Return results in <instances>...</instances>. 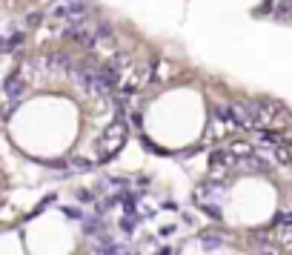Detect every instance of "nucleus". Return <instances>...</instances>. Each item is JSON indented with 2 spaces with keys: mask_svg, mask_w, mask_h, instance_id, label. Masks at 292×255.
<instances>
[{
  "mask_svg": "<svg viewBox=\"0 0 292 255\" xmlns=\"http://www.w3.org/2000/svg\"><path fill=\"white\" fill-rule=\"evenodd\" d=\"M247 112L252 118V129H272V126H283V123H292L289 112L283 109L278 100H247Z\"/></svg>",
  "mask_w": 292,
  "mask_h": 255,
  "instance_id": "f257e3e1",
  "label": "nucleus"
},
{
  "mask_svg": "<svg viewBox=\"0 0 292 255\" xmlns=\"http://www.w3.org/2000/svg\"><path fill=\"white\" fill-rule=\"evenodd\" d=\"M124 143H126V123H124V118H118L106 132H103V141H100V161L115 158Z\"/></svg>",
  "mask_w": 292,
  "mask_h": 255,
  "instance_id": "f03ea898",
  "label": "nucleus"
},
{
  "mask_svg": "<svg viewBox=\"0 0 292 255\" xmlns=\"http://www.w3.org/2000/svg\"><path fill=\"white\" fill-rule=\"evenodd\" d=\"M23 92H26V75H23V72L9 75L6 83H3V97H0V100H3V112H9L12 106L23 97Z\"/></svg>",
  "mask_w": 292,
  "mask_h": 255,
  "instance_id": "7ed1b4c3",
  "label": "nucleus"
},
{
  "mask_svg": "<svg viewBox=\"0 0 292 255\" xmlns=\"http://www.w3.org/2000/svg\"><path fill=\"white\" fill-rule=\"evenodd\" d=\"M195 201H198V207H221V201H223V186L218 184V181H206V184L198 186Z\"/></svg>",
  "mask_w": 292,
  "mask_h": 255,
  "instance_id": "20e7f679",
  "label": "nucleus"
},
{
  "mask_svg": "<svg viewBox=\"0 0 292 255\" xmlns=\"http://www.w3.org/2000/svg\"><path fill=\"white\" fill-rule=\"evenodd\" d=\"M235 169H241V172H269V161L261 155V152H247V155H241V158H235Z\"/></svg>",
  "mask_w": 292,
  "mask_h": 255,
  "instance_id": "39448f33",
  "label": "nucleus"
},
{
  "mask_svg": "<svg viewBox=\"0 0 292 255\" xmlns=\"http://www.w3.org/2000/svg\"><path fill=\"white\" fill-rule=\"evenodd\" d=\"M209 167H212L215 172H221V169H235V155H232L226 146H221V149L212 152V158H209Z\"/></svg>",
  "mask_w": 292,
  "mask_h": 255,
  "instance_id": "423d86ee",
  "label": "nucleus"
},
{
  "mask_svg": "<svg viewBox=\"0 0 292 255\" xmlns=\"http://www.w3.org/2000/svg\"><path fill=\"white\" fill-rule=\"evenodd\" d=\"M72 66H75V63H72L69 55H63V52L46 55V69L49 72H63V75H66V72H72Z\"/></svg>",
  "mask_w": 292,
  "mask_h": 255,
  "instance_id": "0eeeda50",
  "label": "nucleus"
},
{
  "mask_svg": "<svg viewBox=\"0 0 292 255\" xmlns=\"http://www.w3.org/2000/svg\"><path fill=\"white\" fill-rule=\"evenodd\" d=\"M201 246H204V249H221L223 238L218 235V232H204V235H201Z\"/></svg>",
  "mask_w": 292,
  "mask_h": 255,
  "instance_id": "6e6552de",
  "label": "nucleus"
},
{
  "mask_svg": "<svg viewBox=\"0 0 292 255\" xmlns=\"http://www.w3.org/2000/svg\"><path fill=\"white\" fill-rule=\"evenodd\" d=\"M66 167H72V172H89V169H92V161L89 158H69Z\"/></svg>",
  "mask_w": 292,
  "mask_h": 255,
  "instance_id": "1a4fd4ad",
  "label": "nucleus"
},
{
  "mask_svg": "<svg viewBox=\"0 0 292 255\" xmlns=\"http://www.w3.org/2000/svg\"><path fill=\"white\" fill-rule=\"evenodd\" d=\"M275 18H278V20H289L292 18V3H289V0H281V3H278Z\"/></svg>",
  "mask_w": 292,
  "mask_h": 255,
  "instance_id": "9d476101",
  "label": "nucleus"
},
{
  "mask_svg": "<svg viewBox=\"0 0 292 255\" xmlns=\"http://www.w3.org/2000/svg\"><path fill=\"white\" fill-rule=\"evenodd\" d=\"M272 224H275V227H286V229H292V212H278Z\"/></svg>",
  "mask_w": 292,
  "mask_h": 255,
  "instance_id": "9b49d317",
  "label": "nucleus"
},
{
  "mask_svg": "<svg viewBox=\"0 0 292 255\" xmlns=\"http://www.w3.org/2000/svg\"><path fill=\"white\" fill-rule=\"evenodd\" d=\"M258 252L261 255H281V249L272 246V244H266V241H261V244H258Z\"/></svg>",
  "mask_w": 292,
  "mask_h": 255,
  "instance_id": "f8f14e48",
  "label": "nucleus"
},
{
  "mask_svg": "<svg viewBox=\"0 0 292 255\" xmlns=\"http://www.w3.org/2000/svg\"><path fill=\"white\" fill-rule=\"evenodd\" d=\"M95 198H97V195L92 192V189H80V192H78V201L80 203H95Z\"/></svg>",
  "mask_w": 292,
  "mask_h": 255,
  "instance_id": "ddd939ff",
  "label": "nucleus"
},
{
  "mask_svg": "<svg viewBox=\"0 0 292 255\" xmlns=\"http://www.w3.org/2000/svg\"><path fill=\"white\" fill-rule=\"evenodd\" d=\"M63 215H66V218H72V221H83V215H80L78 207H63Z\"/></svg>",
  "mask_w": 292,
  "mask_h": 255,
  "instance_id": "4468645a",
  "label": "nucleus"
},
{
  "mask_svg": "<svg viewBox=\"0 0 292 255\" xmlns=\"http://www.w3.org/2000/svg\"><path fill=\"white\" fill-rule=\"evenodd\" d=\"M40 18H43V12H32V15H26V23L35 26V23H40Z\"/></svg>",
  "mask_w": 292,
  "mask_h": 255,
  "instance_id": "2eb2a0df",
  "label": "nucleus"
},
{
  "mask_svg": "<svg viewBox=\"0 0 292 255\" xmlns=\"http://www.w3.org/2000/svg\"><path fill=\"white\" fill-rule=\"evenodd\" d=\"M9 46H6V37H0V52H6Z\"/></svg>",
  "mask_w": 292,
  "mask_h": 255,
  "instance_id": "dca6fc26",
  "label": "nucleus"
},
{
  "mask_svg": "<svg viewBox=\"0 0 292 255\" xmlns=\"http://www.w3.org/2000/svg\"><path fill=\"white\" fill-rule=\"evenodd\" d=\"M61 3H75V0H61Z\"/></svg>",
  "mask_w": 292,
  "mask_h": 255,
  "instance_id": "f3484780",
  "label": "nucleus"
},
{
  "mask_svg": "<svg viewBox=\"0 0 292 255\" xmlns=\"http://www.w3.org/2000/svg\"><path fill=\"white\" fill-rule=\"evenodd\" d=\"M289 3H292V0H289Z\"/></svg>",
  "mask_w": 292,
  "mask_h": 255,
  "instance_id": "a211bd4d",
  "label": "nucleus"
}]
</instances>
